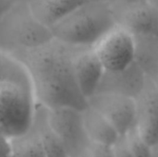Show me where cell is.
I'll return each mask as SVG.
<instances>
[{"instance_id": "obj_24", "label": "cell", "mask_w": 158, "mask_h": 157, "mask_svg": "<svg viewBox=\"0 0 158 157\" xmlns=\"http://www.w3.org/2000/svg\"><path fill=\"white\" fill-rule=\"evenodd\" d=\"M152 157H158V142L152 146Z\"/></svg>"}, {"instance_id": "obj_14", "label": "cell", "mask_w": 158, "mask_h": 157, "mask_svg": "<svg viewBox=\"0 0 158 157\" xmlns=\"http://www.w3.org/2000/svg\"><path fill=\"white\" fill-rule=\"evenodd\" d=\"M87 1L88 0H36L29 5L36 19L50 29L51 26Z\"/></svg>"}, {"instance_id": "obj_18", "label": "cell", "mask_w": 158, "mask_h": 157, "mask_svg": "<svg viewBox=\"0 0 158 157\" xmlns=\"http://www.w3.org/2000/svg\"><path fill=\"white\" fill-rule=\"evenodd\" d=\"M126 143L133 157H152V146H150L134 128L125 136Z\"/></svg>"}, {"instance_id": "obj_15", "label": "cell", "mask_w": 158, "mask_h": 157, "mask_svg": "<svg viewBox=\"0 0 158 157\" xmlns=\"http://www.w3.org/2000/svg\"><path fill=\"white\" fill-rule=\"evenodd\" d=\"M1 86H16L32 92L30 78L24 65L19 59L2 50H0Z\"/></svg>"}, {"instance_id": "obj_11", "label": "cell", "mask_w": 158, "mask_h": 157, "mask_svg": "<svg viewBox=\"0 0 158 157\" xmlns=\"http://www.w3.org/2000/svg\"><path fill=\"white\" fill-rule=\"evenodd\" d=\"M104 72L105 68L94 48H81L78 52L74 59V74L87 101L96 93Z\"/></svg>"}, {"instance_id": "obj_23", "label": "cell", "mask_w": 158, "mask_h": 157, "mask_svg": "<svg viewBox=\"0 0 158 157\" xmlns=\"http://www.w3.org/2000/svg\"><path fill=\"white\" fill-rule=\"evenodd\" d=\"M10 5L11 3L8 0H0V17Z\"/></svg>"}, {"instance_id": "obj_4", "label": "cell", "mask_w": 158, "mask_h": 157, "mask_svg": "<svg viewBox=\"0 0 158 157\" xmlns=\"http://www.w3.org/2000/svg\"><path fill=\"white\" fill-rule=\"evenodd\" d=\"M36 103L31 91L16 86L0 87V133L11 139L32 125Z\"/></svg>"}, {"instance_id": "obj_16", "label": "cell", "mask_w": 158, "mask_h": 157, "mask_svg": "<svg viewBox=\"0 0 158 157\" xmlns=\"http://www.w3.org/2000/svg\"><path fill=\"white\" fill-rule=\"evenodd\" d=\"M34 123L43 143L45 157H69L63 144L49 125L46 108L37 104L35 107Z\"/></svg>"}, {"instance_id": "obj_17", "label": "cell", "mask_w": 158, "mask_h": 157, "mask_svg": "<svg viewBox=\"0 0 158 157\" xmlns=\"http://www.w3.org/2000/svg\"><path fill=\"white\" fill-rule=\"evenodd\" d=\"M9 143L13 157H45L34 118L31 127L23 134L9 139Z\"/></svg>"}, {"instance_id": "obj_1", "label": "cell", "mask_w": 158, "mask_h": 157, "mask_svg": "<svg viewBox=\"0 0 158 157\" xmlns=\"http://www.w3.org/2000/svg\"><path fill=\"white\" fill-rule=\"evenodd\" d=\"M81 49L53 38L14 56L28 72L37 105L47 109L70 107L80 111L88 106L74 74V59Z\"/></svg>"}, {"instance_id": "obj_7", "label": "cell", "mask_w": 158, "mask_h": 157, "mask_svg": "<svg viewBox=\"0 0 158 157\" xmlns=\"http://www.w3.org/2000/svg\"><path fill=\"white\" fill-rule=\"evenodd\" d=\"M88 105L100 112L120 136H125L135 128L136 99L114 93H95L88 99Z\"/></svg>"}, {"instance_id": "obj_3", "label": "cell", "mask_w": 158, "mask_h": 157, "mask_svg": "<svg viewBox=\"0 0 158 157\" xmlns=\"http://www.w3.org/2000/svg\"><path fill=\"white\" fill-rule=\"evenodd\" d=\"M53 38L50 29L36 19L29 4L11 3L0 17V50L13 56Z\"/></svg>"}, {"instance_id": "obj_10", "label": "cell", "mask_w": 158, "mask_h": 157, "mask_svg": "<svg viewBox=\"0 0 158 157\" xmlns=\"http://www.w3.org/2000/svg\"><path fill=\"white\" fill-rule=\"evenodd\" d=\"M146 79L135 62L122 70H105L95 93H114L137 99L145 85Z\"/></svg>"}, {"instance_id": "obj_8", "label": "cell", "mask_w": 158, "mask_h": 157, "mask_svg": "<svg viewBox=\"0 0 158 157\" xmlns=\"http://www.w3.org/2000/svg\"><path fill=\"white\" fill-rule=\"evenodd\" d=\"M117 25L132 35L157 33L158 9L146 0H137L114 9Z\"/></svg>"}, {"instance_id": "obj_12", "label": "cell", "mask_w": 158, "mask_h": 157, "mask_svg": "<svg viewBox=\"0 0 158 157\" xmlns=\"http://www.w3.org/2000/svg\"><path fill=\"white\" fill-rule=\"evenodd\" d=\"M85 133L90 142L113 146L121 137L113 125L97 110L88 105L81 111Z\"/></svg>"}, {"instance_id": "obj_27", "label": "cell", "mask_w": 158, "mask_h": 157, "mask_svg": "<svg viewBox=\"0 0 158 157\" xmlns=\"http://www.w3.org/2000/svg\"><path fill=\"white\" fill-rule=\"evenodd\" d=\"M146 1H148L151 5H153L158 9V0H146Z\"/></svg>"}, {"instance_id": "obj_21", "label": "cell", "mask_w": 158, "mask_h": 157, "mask_svg": "<svg viewBox=\"0 0 158 157\" xmlns=\"http://www.w3.org/2000/svg\"><path fill=\"white\" fill-rule=\"evenodd\" d=\"M10 155L9 139L0 133V157H6Z\"/></svg>"}, {"instance_id": "obj_19", "label": "cell", "mask_w": 158, "mask_h": 157, "mask_svg": "<svg viewBox=\"0 0 158 157\" xmlns=\"http://www.w3.org/2000/svg\"><path fill=\"white\" fill-rule=\"evenodd\" d=\"M87 151L91 157H115L114 148L110 145L89 142Z\"/></svg>"}, {"instance_id": "obj_20", "label": "cell", "mask_w": 158, "mask_h": 157, "mask_svg": "<svg viewBox=\"0 0 158 157\" xmlns=\"http://www.w3.org/2000/svg\"><path fill=\"white\" fill-rule=\"evenodd\" d=\"M113 148L115 157H133L131 153L130 152L124 136H121L118 139V141L113 145Z\"/></svg>"}, {"instance_id": "obj_9", "label": "cell", "mask_w": 158, "mask_h": 157, "mask_svg": "<svg viewBox=\"0 0 158 157\" xmlns=\"http://www.w3.org/2000/svg\"><path fill=\"white\" fill-rule=\"evenodd\" d=\"M137 118L135 129L141 137L153 146L158 142V88L155 81L146 79L141 94L136 99Z\"/></svg>"}, {"instance_id": "obj_29", "label": "cell", "mask_w": 158, "mask_h": 157, "mask_svg": "<svg viewBox=\"0 0 158 157\" xmlns=\"http://www.w3.org/2000/svg\"><path fill=\"white\" fill-rule=\"evenodd\" d=\"M6 157H13V156H12V155H8V156H6Z\"/></svg>"}, {"instance_id": "obj_13", "label": "cell", "mask_w": 158, "mask_h": 157, "mask_svg": "<svg viewBox=\"0 0 158 157\" xmlns=\"http://www.w3.org/2000/svg\"><path fill=\"white\" fill-rule=\"evenodd\" d=\"M134 62L145 76L155 80L158 75V33L133 35Z\"/></svg>"}, {"instance_id": "obj_28", "label": "cell", "mask_w": 158, "mask_h": 157, "mask_svg": "<svg viewBox=\"0 0 158 157\" xmlns=\"http://www.w3.org/2000/svg\"><path fill=\"white\" fill-rule=\"evenodd\" d=\"M154 81H155V83H156V85L157 86V88H158V75H157V77L155 79V80H153Z\"/></svg>"}, {"instance_id": "obj_22", "label": "cell", "mask_w": 158, "mask_h": 157, "mask_svg": "<svg viewBox=\"0 0 158 157\" xmlns=\"http://www.w3.org/2000/svg\"><path fill=\"white\" fill-rule=\"evenodd\" d=\"M107 1L114 10V9H118L122 6H127L131 3H133L137 0H107Z\"/></svg>"}, {"instance_id": "obj_2", "label": "cell", "mask_w": 158, "mask_h": 157, "mask_svg": "<svg viewBox=\"0 0 158 157\" xmlns=\"http://www.w3.org/2000/svg\"><path fill=\"white\" fill-rule=\"evenodd\" d=\"M117 21L107 0L87 1L50 27L55 39L77 48H94Z\"/></svg>"}, {"instance_id": "obj_26", "label": "cell", "mask_w": 158, "mask_h": 157, "mask_svg": "<svg viewBox=\"0 0 158 157\" xmlns=\"http://www.w3.org/2000/svg\"><path fill=\"white\" fill-rule=\"evenodd\" d=\"M76 157H91V156H90V155H89L88 151L86 150V151L82 152L81 154H80L79 155H77V156H76Z\"/></svg>"}, {"instance_id": "obj_30", "label": "cell", "mask_w": 158, "mask_h": 157, "mask_svg": "<svg viewBox=\"0 0 158 157\" xmlns=\"http://www.w3.org/2000/svg\"><path fill=\"white\" fill-rule=\"evenodd\" d=\"M157 33H158V31H157Z\"/></svg>"}, {"instance_id": "obj_5", "label": "cell", "mask_w": 158, "mask_h": 157, "mask_svg": "<svg viewBox=\"0 0 158 157\" xmlns=\"http://www.w3.org/2000/svg\"><path fill=\"white\" fill-rule=\"evenodd\" d=\"M47 120L63 144L69 157H76L87 150L89 140L84 130L81 111L70 107L47 109Z\"/></svg>"}, {"instance_id": "obj_25", "label": "cell", "mask_w": 158, "mask_h": 157, "mask_svg": "<svg viewBox=\"0 0 158 157\" xmlns=\"http://www.w3.org/2000/svg\"><path fill=\"white\" fill-rule=\"evenodd\" d=\"M10 3H26V4H31L36 0H8Z\"/></svg>"}, {"instance_id": "obj_6", "label": "cell", "mask_w": 158, "mask_h": 157, "mask_svg": "<svg viewBox=\"0 0 158 157\" xmlns=\"http://www.w3.org/2000/svg\"><path fill=\"white\" fill-rule=\"evenodd\" d=\"M105 70L118 71L134 62V39L128 31L117 25L94 47Z\"/></svg>"}]
</instances>
